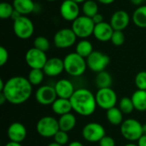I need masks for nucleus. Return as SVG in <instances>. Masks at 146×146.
<instances>
[{
    "mask_svg": "<svg viewBox=\"0 0 146 146\" xmlns=\"http://www.w3.org/2000/svg\"><path fill=\"white\" fill-rule=\"evenodd\" d=\"M47 60L46 53L34 47L29 49L25 55V61L31 69H43Z\"/></svg>",
    "mask_w": 146,
    "mask_h": 146,
    "instance_id": "nucleus-12",
    "label": "nucleus"
},
{
    "mask_svg": "<svg viewBox=\"0 0 146 146\" xmlns=\"http://www.w3.org/2000/svg\"><path fill=\"white\" fill-rule=\"evenodd\" d=\"M99 146H115V141L112 137L104 136L99 142Z\"/></svg>",
    "mask_w": 146,
    "mask_h": 146,
    "instance_id": "nucleus-37",
    "label": "nucleus"
},
{
    "mask_svg": "<svg viewBox=\"0 0 146 146\" xmlns=\"http://www.w3.org/2000/svg\"><path fill=\"white\" fill-rule=\"evenodd\" d=\"M95 97L97 105L105 110L115 107L117 104V95L111 87L98 89Z\"/></svg>",
    "mask_w": 146,
    "mask_h": 146,
    "instance_id": "nucleus-8",
    "label": "nucleus"
},
{
    "mask_svg": "<svg viewBox=\"0 0 146 146\" xmlns=\"http://www.w3.org/2000/svg\"><path fill=\"white\" fill-rule=\"evenodd\" d=\"M125 146H139V145H136V144H134V143H133V142H130V143L127 144Z\"/></svg>",
    "mask_w": 146,
    "mask_h": 146,
    "instance_id": "nucleus-49",
    "label": "nucleus"
},
{
    "mask_svg": "<svg viewBox=\"0 0 146 146\" xmlns=\"http://www.w3.org/2000/svg\"><path fill=\"white\" fill-rule=\"evenodd\" d=\"M82 12L84 15L92 18L95 15L98 13V5L94 0H86L83 3Z\"/></svg>",
    "mask_w": 146,
    "mask_h": 146,
    "instance_id": "nucleus-28",
    "label": "nucleus"
},
{
    "mask_svg": "<svg viewBox=\"0 0 146 146\" xmlns=\"http://www.w3.org/2000/svg\"><path fill=\"white\" fill-rule=\"evenodd\" d=\"M71 28L77 36V38L86 39L88 37L93 35L95 23L92 18L83 15H80L72 22Z\"/></svg>",
    "mask_w": 146,
    "mask_h": 146,
    "instance_id": "nucleus-5",
    "label": "nucleus"
},
{
    "mask_svg": "<svg viewBox=\"0 0 146 146\" xmlns=\"http://www.w3.org/2000/svg\"><path fill=\"white\" fill-rule=\"evenodd\" d=\"M15 11L13 4L3 2L0 3V18L1 19H8L11 18L13 12Z\"/></svg>",
    "mask_w": 146,
    "mask_h": 146,
    "instance_id": "nucleus-32",
    "label": "nucleus"
},
{
    "mask_svg": "<svg viewBox=\"0 0 146 146\" xmlns=\"http://www.w3.org/2000/svg\"><path fill=\"white\" fill-rule=\"evenodd\" d=\"M110 62V58L108 55L104 52L94 50L87 58L86 63L87 68L92 72L98 74L102 71H104L105 68Z\"/></svg>",
    "mask_w": 146,
    "mask_h": 146,
    "instance_id": "nucleus-9",
    "label": "nucleus"
},
{
    "mask_svg": "<svg viewBox=\"0 0 146 146\" xmlns=\"http://www.w3.org/2000/svg\"><path fill=\"white\" fill-rule=\"evenodd\" d=\"M104 136H106L105 129L100 123L89 122L82 128V137L87 142H99Z\"/></svg>",
    "mask_w": 146,
    "mask_h": 146,
    "instance_id": "nucleus-10",
    "label": "nucleus"
},
{
    "mask_svg": "<svg viewBox=\"0 0 146 146\" xmlns=\"http://www.w3.org/2000/svg\"><path fill=\"white\" fill-rule=\"evenodd\" d=\"M123 113L119 108L113 107L106 110V119L113 126H121L123 121Z\"/></svg>",
    "mask_w": 146,
    "mask_h": 146,
    "instance_id": "nucleus-25",
    "label": "nucleus"
},
{
    "mask_svg": "<svg viewBox=\"0 0 146 146\" xmlns=\"http://www.w3.org/2000/svg\"><path fill=\"white\" fill-rule=\"evenodd\" d=\"M132 101L134 105V109L139 112H144L146 110V91L137 90L135 91L132 97Z\"/></svg>",
    "mask_w": 146,
    "mask_h": 146,
    "instance_id": "nucleus-23",
    "label": "nucleus"
},
{
    "mask_svg": "<svg viewBox=\"0 0 146 146\" xmlns=\"http://www.w3.org/2000/svg\"><path fill=\"white\" fill-rule=\"evenodd\" d=\"M64 71L73 77H80L86 70L87 63L86 59L77 54L76 52H71L68 54L64 59Z\"/></svg>",
    "mask_w": 146,
    "mask_h": 146,
    "instance_id": "nucleus-3",
    "label": "nucleus"
},
{
    "mask_svg": "<svg viewBox=\"0 0 146 146\" xmlns=\"http://www.w3.org/2000/svg\"><path fill=\"white\" fill-rule=\"evenodd\" d=\"M110 41L112 44L115 46H121L125 42V35L123 33V31H115Z\"/></svg>",
    "mask_w": 146,
    "mask_h": 146,
    "instance_id": "nucleus-35",
    "label": "nucleus"
},
{
    "mask_svg": "<svg viewBox=\"0 0 146 146\" xmlns=\"http://www.w3.org/2000/svg\"><path fill=\"white\" fill-rule=\"evenodd\" d=\"M68 146H84L82 143H80V141H73L71 143L68 144Z\"/></svg>",
    "mask_w": 146,
    "mask_h": 146,
    "instance_id": "nucleus-44",
    "label": "nucleus"
},
{
    "mask_svg": "<svg viewBox=\"0 0 146 146\" xmlns=\"http://www.w3.org/2000/svg\"><path fill=\"white\" fill-rule=\"evenodd\" d=\"M92 44L87 39H81L75 46V52L84 58H87L93 52Z\"/></svg>",
    "mask_w": 146,
    "mask_h": 146,
    "instance_id": "nucleus-26",
    "label": "nucleus"
},
{
    "mask_svg": "<svg viewBox=\"0 0 146 146\" xmlns=\"http://www.w3.org/2000/svg\"><path fill=\"white\" fill-rule=\"evenodd\" d=\"M15 10L21 15H27L35 11L36 4L33 0H13L12 3Z\"/></svg>",
    "mask_w": 146,
    "mask_h": 146,
    "instance_id": "nucleus-21",
    "label": "nucleus"
},
{
    "mask_svg": "<svg viewBox=\"0 0 146 146\" xmlns=\"http://www.w3.org/2000/svg\"><path fill=\"white\" fill-rule=\"evenodd\" d=\"M132 20L138 27L146 28V5L137 7L133 13Z\"/></svg>",
    "mask_w": 146,
    "mask_h": 146,
    "instance_id": "nucleus-24",
    "label": "nucleus"
},
{
    "mask_svg": "<svg viewBox=\"0 0 146 146\" xmlns=\"http://www.w3.org/2000/svg\"><path fill=\"white\" fill-rule=\"evenodd\" d=\"M73 1L75 2V3H82L86 2V0H73Z\"/></svg>",
    "mask_w": 146,
    "mask_h": 146,
    "instance_id": "nucleus-48",
    "label": "nucleus"
},
{
    "mask_svg": "<svg viewBox=\"0 0 146 146\" xmlns=\"http://www.w3.org/2000/svg\"><path fill=\"white\" fill-rule=\"evenodd\" d=\"M4 86H5V82H3V79H0V92H3V90L4 88Z\"/></svg>",
    "mask_w": 146,
    "mask_h": 146,
    "instance_id": "nucleus-45",
    "label": "nucleus"
},
{
    "mask_svg": "<svg viewBox=\"0 0 146 146\" xmlns=\"http://www.w3.org/2000/svg\"><path fill=\"white\" fill-rule=\"evenodd\" d=\"M35 98L36 101L41 105H51L57 98L55 87L49 85L39 86L35 92Z\"/></svg>",
    "mask_w": 146,
    "mask_h": 146,
    "instance_id": "nucleus-13",
    "label": "nucleus"
},
{
    "mask_svg": "<svg viewBox=\"0 0 146 146\" xmlns=\"http://www.w3.org/2000/svg\"><path fill=\"white\" fill-rule=\"evenodd\" d=\"M44 75L45 74H44L43 69H31L28 74L27 79L33 86H39L43 82Z\"/></svg>",
    "mask_w": 146,
    "mask_h": 146,
    "instance_id": "nucleus-29",
    "label": "nucleus"
},
{
    "mask_svg": "<svg viewBox=\"0 0 146 146\" xmlns=\"http://www.w3.org/2000/svg\"><path fill=\"white\" fill-rule=\"evenodd\" d=\"M53 139H54V142L63 146L68 143L69 136H68V133H66L64 131H62V130H59L56 133V134L54 136Z\"/></svg>",
    "mask_w": 146,
    "mask_h": 146,
    "instance_id": "nucleus-34",
    "label": "nucleus"
},
{
    "mask_svg": "<svg viewBox=\"0 0 146 146\" xmlns=\"http://www.w3.org/2000/svg\"><path fill=\"white\" fill-rule=\"evenodd\" d=\"M7 135L9 141L21 143L27 138V128L21 122H13L8 127Z\"/></svg>",
    "mask_w": 146,
    "mask_h": 146,
    "instance_id": "nucleus-15",
    "label": "nucleus"
},
{
    "mask_svg": "<svg viewBox=\"0 0 146 146\" xmlns=\"http://www.w3.org/2000/svg\"><path fill=\"white\" fill-rule=\"evenodd\" d=\"M60 15L67 21H74L80 16L79 3L73 0H64L60 6Z\"/></svg>",
    "mask_w": 146,
    "mask_h": 146,
    "instance_id": "nucleus-14",
    "label": "nucleus"
},
{
    "mask_svg": "<svg viewBox=\"0 0 146 146\" xmlns=\"http://www.w3.org/2000/svg\"><path fill=\"white\" fill-rule=\"evenodd\" d=\"M47 146H62V145H59V144H57V143H56V142H52V143H50V144H49Z\"/></svg>",
    "mask_w": 146,
    "mask_h": 146,
    "instance_id": "nucleus-46",
    "label": "nucleus"
},
{
    "mask_svg": "<svg viewBox=\"0 0 146 146\" xmlns=\"http://www.w3.org/2000/svg\"><path fill=\"white\" fill-rule=\"evenodd\" d=\"M5 102H7L6 97L4 96V94L3 92H0V104L3 105Z\"/></svg>",
    "mask_w": 146,
    "mask_h": 146,
    "instance_id": "nucleus-42",
    "label": "nucleus"
},
{
    "mask_svg": "<svg viewBox=\"0 0 146 146\" xmlns=\"http://www.w3.org/2000/svg\"><path fill=\"white\" fill-rule=\"evenodd\" d=\"M120 131L125 139L135 142L143 136V124L133 118L127 119L120 126Z\"/></svg>",
    "mask_w": 146,
    "mask_h": 146,
    "instance_id": "nucleus-4",
    "label": "nucleus"
},
{
    "mask_svg": "<svg viewBox=\"0 0 146 146\" xmlns=\"http://www.w3.org/2000/svg\"><path fill=\"white\" fill-rule=\"evenodd\" d=\"M7 102L14 105H20L27 102L33 92V86L24 76H14L6 82L3 92Z\"/></svg>",
    "mask_w": 146,
    "mask_h": 146,
    "instance_id": "nucleus-1",
    "label": "nucleus"
},
{
    "mask_svg": "<svg viewBox=\"0 0 146 146\" xmlns=\"http://www.w3.org/2000/svg\"><path fill=\"white\" fill-rule=\"evenodd\" d=\"M145 1H146V0H130V2L133 5H135V6H141V5H143V3Z\"/></svg>",
    "mask_w": 146,
    "mask_h": 146,
    "instance_id": "nucleus-40",
    "label": "nucleus"
},
{
    "mask_svg": "<svg viewBox=\"0 0 146 146\" xmlns=\"http://www.w3.org/2000/svg\"><path fill=\"white\" fill-rule=\"evenodd\" d=\"M9 60V52L3 46L0 47V66H4Z\"/></svg>",
    "mask_w": 146,
    "mask_h": 146,
    "instance_id": "nucleus-36",
    "label": "nucleus"
},
{
    "mask_svg": "<svg viewBox=\"0 0 146 146\" xmlns=\"http://www.w3.org/2000/svg\"><path fill=\"white\" fill-rule=\"evenodd\" d=\"M4 146H22L21 143H17V142H13V141H9Z\"/></svg>",
    "mask_w": 146,
    "mask_h": 146,
    "instance_id": "nucleus-43",
    "label": "nucleus"
},
{
    "mask_svg": "<svg viewBox=\"0 0 146 146\" xmlns=\"http://www.w3.org/2000/svg\"><path fill=\"white\" fill-rule=\"evenodd\" d=\"M139 146H146V135H143L139 140H138V144Z\"/></svg>",
    "mask_w": 146,
    "mask_h": 146,
    "instance_id": "nucleus-39",
    "label": "nucleus"
},
{
    "mask_svg": "<svg viewBox=\"0 0 146 146\" xmlns=\"http://www.w3.org/2000/svg\"><path fill=\"white\" fill-rule=\"evenodd\" d=\"M46 1H48V2H54V1H56V0H46Z\"/></svg>",
    "mask_w": 146,
    "mask_h": 146,
    "instance_id": "nucleus-50",
    "label": "nucleus"
},
{
    "mask_svg": "<svg viewBox=\"0 0 146 146\" xmlns=\"http://www.w3.org/2000/svg\"><path fill=\"white\" fill-rule=\"evenodd\" d=\"M134 83L138 90L146 91V71H140L136 74Z\"/></svg>",
    "mask_w": 146,
    "mask_h": 146,
    "instance_id": "nucleus-33",
    "label": "nucleus"
},
{
    "mask_svg": "<svg viewBox=\"0 0 146 146\" xmlns=\"http://www.w3.org/2000/svg\"><path fill=\"white\" fill-rule=\"evenodd\" d=\"M112 82H113V80H112L111 74L105 70L100 73H98L95 78V84L98 89L110 88L112 85Z\"/></svg>",
    "mask_w": 146,
    "mask_h": 146,
    "instance_id": "nucleus-27",
    "label": "nucleus"
},
{
    "mask_svg": "<svg viewBox=\"0 0 146 146\" xmlns=\"http://www.w3.org/2000/svg\"><path fill=\"white\" fill-rule=\"evenodd\" d=\"M43 71L45 75L49 77H56L60 75L64 71V63L63 59L59 57H51L48 58Z\"/></svg>",
    "mask_w": 146,
    "mask_h": 146,
    "instance_id": "nucleus-16",
    "label": "nucleus"
},
{
    "mask_svg": "<svg viewBox=\"0 0 146 146\" xmlns=\"http://www.w3.org/2000/svg\"><path fill=\"white\" fill-rule=\"evenodd\" d=\"M58 123H59L60 130L68 133L75 127L77 120L74 114L68 113V114L61 115L60 118L58 119Z\"/></svg>",
    "mask_w": 146,
    "mask_h": 146,
    "instance_id": "nucleus-22",
    "label": "nucleus"
},
{
    "mask_svg": "<svg viewBox=\"0 0 146 146\" xmlns=\"http://www.w3.org/2000/svg\"><path fill=\"white\" fill-rule=\"evenodd\" d=\"M33 47L36 49H38L44 52H46L50 50V44L47 38L44 36H38L35 38L33 41Z\"/></svg>",
    "mask_w": 146,
    "mask_h": 146,
    "instance_id": "nucleus-31",
    "label": "nucleus"
},
{
    "mask_svg": "<svg viewBox=\"0 0 146 146\" xmlns=\"http://www.w3.org/2000/svg\"><path fill=\"white\" fill-rule=\"evenodd\" d=\"M50 106H51L52 111L60 116L68 114V113H71V111L73 110L70 100L66 99V98H57L56 99V101Z\"/></svg>",
    "mask_w": 146,
    "mask_h": 146,
    "instance_id": "nucleus-20",
    "label": "nucleus"
},
{
    "mask_svg": "<svg viewBox=\"0 0 146 146\" xmlns=\"http://www.w3.org/2000/svg\"><path fill=\"white\" fill-rule=\"evenodd\" d=\"M143 135H146V123L143 124Z\"/></svg>",
    "mask_w": 146,
    "mask_h": 146,
    "instance_id": "nucleus-47",
    "label": "nucleus"
},
{
    "mask_svg": "<svg viewBox=\"0 0 146 146\" xmlns=\"http://www.w3.org/2000/svg\"><path fill=\"white\" fill-rule=\"evenodd\" d=\"M98 2H99L100 3L102 4H105V5H108V4H111L113 3L115 0H97Z\"/></svg>",
    "mask_w": 146,
    "mask_h": 146,
    "instance_id": "nucleus-41",
    "label": "nucleus"
},
{
    "mask_svg": "<svg viewBox=\"0 0 146 146\" xmlns=\"http://www.w3.org/2000/svg\"><path fill=\"white\" fill-rule=\"evenodd\" d=\"M36 130L38 135L43 138H54L60 130L58 120L50 115L43 116L38 121Z\"/></svg>",
    "mask_w": 146,
    "mask_h": 146,
    "instance_id": "nucleus-6",
    "label": "nucleus"
},
{
    "mask_svg": "<svg viewBox=\"0 0 146 146\" xmlns=\"http://www.w3.org/2000/svg\"><path fill=\"white\" fill-rule=\"evenodd\" d=\"M115 30L110 23L103 21L99 24L95 25L93 35L100 42H108L111 39V37Z\"/></svg>",
    "mask_w": 146,
    "mask_h": 146,
    "instance_id": "nucleus-19",
    "label": "nucleus"
},
{
    "mask_svg": "<svg viewBox=\"0 0 146 146\" xmlns=\"http://www.w3.org/2000/svg\"><path fill=\"white\" fill-rule=\"evenodd\" d=\"M54 87H55L57 98H60L70 99L75 92L73 83L67 79L59 80L55 84Z\"/></svg>",
    "mask_w": 146,
    "mask_h": 146,
    "instance_id": "nucleus-18",
    "label": "nucleus"
},
{
    "mask_svg": "<svg viewBox=\"0 0 146 146\" xmlns=\"http://www.w3.org/2000/svg\"><path fill=\"white\" fill-rule=\"evenodd\" d=\"M92 20H93L95 25H97V24H99V23H101V22L104 21V16H103V15H101L100 13H98L97 15H95L92 17Z\"/></svg>",
    "mask_w": 146,
    "mask_h": 146,
    "instance_id": "nucleus-38",
    "label": "nucleus"
},
{
    "mask_svg": "<svg viewBox=\"0 0 146 146\" xmlns=\"http://www.w3.org/2000/svg\"><path fill=\"white\" fill-rule=\"evenodd\" d=\"M69 100L73 110L82 116L92 115L98 106L95 95L86 88L76 89Z\"/></svg>",
    "mask_w": 146,
    "mask_h": 146,
    "instance_id": "nucleus-2",
    "label": "nucleus"
},
{
    "mask_svg": "<svg viewBox=\"0 0 146 146\" xmlns=\"http://www.w3.org/2000/svg\"><path fill=\"white\" fill-rule=\"evenodd\" d=\"M77 39V36L72 28H62L54 35V44L58 49H68L73 46Z\"/></svg>",
    "mask_w": 146,
    "mask_h": 146,
    "instance_id": "nucleus-11",
    "label": "nucleus"
},
{
    "mask_svg": "<svg viewBox=\"0 0 146 146\" xmlns=\"http://www.w3.org/2000/svg\"><path fill=\"white\" fill-rule=\"evenodd\" d=\"M13 30L15 34L21 39L31 38L34 33V25L27 15H21L13 21Z\"/></svg>",
    "mask_w": 146,
    "mask_h": 146,
    "instance_id": "nucleus-7",
    "label": "nucleus"
},
{
    "mask_svg": "<svg viewBox=\"0 0 146 146\" xmlns=\"http://www.w3.org/2000/svg\"><path fill=\"white\" fill-rule=\"evenodd\" d=\"M118 108L121 110V111L124 115H129V114L133 113V111L135 110L133 103L132 101V98H128V97H123L121 98V100L119 101Z\"/></svg>",
    "mask_w": 146,
    "mask_h": 146,
    "instance_id": "nucleus-30",
    "label": "nucleus"
},
{
    "mask_svg": "<svg viewBox=\"0 0 146 146\" xmlns=\"http://www.w3.org/2000/svg\"><path fill=\"white\" fill-rule=\"evenodd\" d=\"M130 22V15L126 10H117L115 11L110 19V25L115 31H123L125 30Z\"/></svg>",
    "mask_w": 146,
    "mask_h": 146,
    "instance_id": "nucleus-17",
    "label": "nucleus"
}]
</instances>
